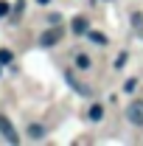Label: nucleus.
I'll use <instances>...</instances> for the list:
<instances>
[{
  "label": "nucleus",
  "mask_w": 143,
  "mask_h": 146,
  "mask_svg": "<svg viewBox=\"0 0 143 146\" xmlns=\"http://www.w3.org/2000/svg\"><path fill=\"white\" fill-rule=\"evenodd\" d=\"M59 39H62V28H59V25H51L48 31H42V36H39V42H42L45 48H51V45H56Z\"/></svg>",
  "instance_id": "obj_1"
},
{
  "label": "nucleus",
  "mask_w": 143,
  "mask_h": 146,
  "mask_svg": "<svg viewBox=\"0 0 143 146\" xmlns=\"http://www.w3.org/2000/svg\"><path fill=\"white\" fill-rule=\"evenodd\" d=\"M36 3H42V6H45V3H51V0H36Z\"/></svg>",
  "instance_id": "obj_12"
},
{
  "label": "nucleus",
  "mask_w": 143,
  "mask_h": 146,
  "mask_svg": "<svg viewBox=\"0 0 143 146\" xmlns=\"http://www.w3.org/2000/svg\"><path fill=\"white\" fill-rule=\"evenodd\" d=\"M126 118H129L132 124L143 127V101H132V104L126 107Z\"/></svg>",
  "instance_id": "obj_2"
},
{
  "label": "nucleus",
  "mask_w": 143,
  "mask_h": 146,
  "mask_svg": "<svg viewBox=\"0 0 143 146\" xmlns=\"http://www.w3.org/2000/svg\"><path fill=\"white\" fill-rule=\"evenodd\" d=\"M87 31H90L87 17H73V34H87Z\"/></svg>",
  "instance_id": "obj_4"
},
{
  "label": "nucleus",
  "mask_w": 143,
  "mask_h": 146,
  "mask_svg": "<svg viewBox=\"0 0 143 146\" xmlns=\"http://www.w3.org/2000/svg\"><path fill=\"white\" fill-rule=\"evenodd\" d=\"M28 135H31V138H34V141H39V138H42V135H45V132H42V127H28Z\"/></svg>",
  "instance_id": "obj_8"
},
{
  "label": "nucleus",
  "mask_w": 143,
  "mask_h": 146,
  "mask_svg": "<svg viewBox=\"0 0 143 146\" xmlns=\"http://www.w3.org/2000/svg\"><path fill=\"white\" fill-rule=\"evenodd\" d=\"M132 23H135V28H138V31H143V17H140V14H135Z\"/></svg>",
  "instance_id": "obj_10"
},
{
  "label": "nucleus",
  "mask_w": 143,
  "mask_h": 146,
  "mask_svg": "<svg viewBox=\"0 0 143 146\" xmlns=\"http://www.w3.org/2000/svg\"><path fill=\"white\" fill-rule=\"evenodd\" d=\"M6 14H9V3H6V0H0V17H6Z\"/></svg>",
  "instance_id": "obj_11"
},
{
  "label": "nucleus",
  "mask_w": 143,
  "mask_h": 146,
  "mask_svg": "<svg viewBox=\"0 0 143 146\" xmlns=\"http://www.w3.org/2000/svg\"><path fill=\"white\" fill-rule=\"evenodd\" d=\"M76 68H81V70H87V68H90V56L79 54V56H76Z\"/></svg>",
  "instance_id": "obj_7"
},
{
  "label": "nucleus",
  "mask_w": 143,
  "mask_h": 146,
  "mask_svg": "<svg viewBox=\"0 0 143 146\" xmlns=\"http://www.w3.org/2000/svg\"><path fill=\"white\" fill-rule=\"evenodd\" d=\"M11 59H14V56H11V51H6V48L0 51V62H3V65H9Z\"/></svg>",
  "instance_id": "obj_9"
},
{
  "label": "nucleus",
  "mask_w": 143,
  "mask_h": 146,
  "mask_svg": "<svg viewBox=\"0 0 143 146\" xmlns=\"http://www.w3.org/2000/svg\"><path fill=\"white\" fill-rule=\"evenodd\" d=\"M0 132H3V138H6L9 143H17V141H20L17 132H14V127L9 124V118H0Z\"/></svg>",
  "instance_id": "obj_3"
},
{
  "label": "nucleus",
  "mask_w": 143,
  "mask_h": 146,
  "mask_svg": "<svg viewBox=\"0 0 143 146\" xmlns=\"http://www.w3.org/2000/svg\"><path fill=\"white\" fill-rule=\"evenodd\" d=\"M101 115H104V107H101V104H93V107H90V118H93V121H101Z\"/></svg>",
  "instance_id": "obj_6"
},
{
  "label": "nucleus",
  "mask_w": 143,
  "mask_h": 146,
  "mask_svg": "<svg viewBox=\"0 0 143 146\" xmlns=\"http://www.w3.org/2000/svg\"><path fill=\"white\" fill-rule=\"evenodd\" d=\"M87 36L95 42V45H107V36L101 34V31H87Z\"/></svg>",
  "instance_id": "obj_5"
}]
</instances>
